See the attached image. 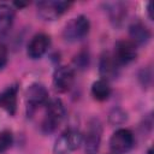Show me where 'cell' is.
Returning <instances> with one entry per match:
<instances>
[{"mask_svg": "<svg viewBox=\"0 0 154 154\" xmlns=\"http://www.w3.org/2000/svg\"><path fill=\"white\" fill-rule=\"evenodd\" d=\"M89 30H90L89 19L85 16L79 14V16L72 18L65 25L64 31H63V36L69 42H77V41L83 40L88 35Z\"/></svg>", "mask_w": 154, "mask_h": 154, "instance_id": "cell-1", "label": "cell"}, {"mask_svg": "<svg viewBox=\"0 0 154 154\" xmlns=\"http://www.w3.org/2000/svg\"><path fill=\"white\" fill-rule=\"evenodd\" d=\"M65 117V107L60 99H53L47 103L46 117L42 122V130L47 134L53 132Z\"/></svg>", "mask_w": 154, "mask_h": 154, "instance_id": "cell-2", "label": "cell"}, {"mask_svg": "<svg viewBox=\"0 0 154 154\" xmlns=\"http://www.w3.org/2000/svg\"><path fill=\"white\" fill-rule=\"evenodd\" d=\"M71 6V1H40L37 2V12L42 19L54 20L64 14Z\"/></svg>", "mask_w": 154, "mask_h": 154, "instance_id": "cell-3", "label": "cell"}, {"mask_svg": "<svg viewBox=\"0 0 154 154\" xmlns=\"http://www.w3.org/2000/svg\"><path fill=\"white\" fill-rule=\"evenodd\" d=\"M83 141L82 134L76 129H69L65 131L54 144V154H66L69 152L76 150L79 148Z\"/></svg>", "mask_w": 154, "mask_h": 154, "instance_id": "cell-4", "label": "cell"}, {"mask_svg": "<svg viewBox=\"0 0 154 154\" xmlns=\"http://www.w3.org/2000/svg\"><path fill=\"white\" fill-rule=\"evenodd\" d=\"M134 135L128 129H118L109 138V148L114 154H125L134 147Z\"/></svg>", "mask_w": 154, "mask_h": 154, "instance_id": "cell-5", "label": "cell"}, {"mask_svg": "<svg viewBox=\"0 0 154 154\" xmlns=\"http://www.w3.org/2000/svg\"><path fill=\"white\" fill-rule=\"evenodd\" d=\"M101 134L102 128L97 119H91L89 122L85 136L83 138L84 141V149L87 154H96L100 148L101 143Z\"/></svg>", "mask_w": 154, "mask_h": 154, "instance_id": "cell-6", "label": "cell"}, {"mask_svg": "<svg viewBox=\"0 0 154 154\" xmlns=\"http://www.w3.org/2000/svg\"><path fill=\"white\" fill-rule=\"evenodd\" d=\"M75 81V71L70 66H59L53 73V87L59 93L70 90Z\"/></svg>", "mask_w": 154, "mask_h": 154, "instance_id": "cell-7", "label": "cell"}, {"mask_svg": "<svg viewBox=\"0 0 154 154\" xmlns=\"http://www.w3.org/2000/svg\"><path fill=\"white\" fill-rule=\"evenodd\" d=\"M114 59L119 65L129 64L137 57L136 45L130 40H120L114 46Z\"/></svg>", "mask_w": 154, "mask_h": 154, "instance_id": "cell-8", "label": "cell"}, {"mask_svg": "<svg viewBox=\"0 0 154 154\" xmlns=\"http://www.w3.org/2000/svg\"><path fill=\"white\" fill-rule=\"evenodd\" d=\"M25 99H26L28 107L31 108V109H35V108L47 103L48 91L42 84L32 83L25 90Z\"/></svg>", "mask_w": 154, "mask_h": 154, "instance_id": "cell-9", "label": "cell"}, {"mask_svg": "<svg viewBox=\"0 0 154 154\" xmlns=\"http://www.w3.org/2000/svg\"><path fill=\"white\" fill-rule=\"evenodd\" d=\"M49 45H51V38L48 35L43 32L36 34L28 43L26 54L30 59H40L47 52Z\"/></svg>", "mask_w": 154, "mask_h": 154, "instance_id": "cell-10", "label": "cell"}, {"mask_svg": "<svg viewBox=\"0 0 154 154\" xmlns=\"http://www.w3.org/2000/svg\"><path fill=\"white\" fill-rule=\"evenodd\" d=\"M119 66L120 65L114 59L113 54L108 52L103 53L99 61V72H100V76L102 77L101 79H105L108 82L109 79L116 78L119 71Z\"/></svg>", "mask_w": 154, "mask_h": 154, "instance_id": "cell-11", "label": "cell"}, {"mask_svg": "<svg viewBox=\"0 0 154 154\" xmlns=\"http://www.w3.org/2000/svg\"><path fill=\"white\" fill-rule=\"evenodd\" d=\"M17 93L18 88L16 84L7 87L0 93V107L10 116H14L17 111Z\"/></svg>", "mask_w": 154, "mask_h": 154, "instance_id": "cell-12", "label": "cell"}, {"mask_svg": "<svg viewBox=\"0 0 154 154\" xmlns=\"http://www.w3.org/2000/svg\"><path fill=\"white\" fill-rule=\"evenodd\" d=\"M129 35L131 37L130 41H132L135 45H144L150 38V31L142 22L132 23L129 28Z\"/></svg>", "mask_w": 154, "mask_h": 154, "instance_id": "cell-13", "label": "cell"}, {"mask_svg": "<svg viewBox=\"0 0 154 154\" xmlns=\"http://www.w3.org/2000/svg\"><path fill=\"white\" fill-rule=\"evenodd\" d=\"M91 95L97 101H105L111 95V87L107 81L97 79L91 85Z\"/></svg>", "mask_w": 154, "mask_h": 154, "instance_id": "cell-14", "label": "cell"}, {"mask_svg": "<svg viewBox=\"0 0 154 154\" xmlns=\"http://www.w3.org/2000/svg\"><path fill=\"white\" fill-rule=\"evenodd\" d=\"M14 10L7 4H0V32L6 31L13 23Z\"/></svg>", "mask_w": 154, "mask_h": 154, "instance_id": "cell-15", "label": "cell"}, {"mask_svg": "<svg viewBox=\"0 0 154 154\" xmlns=\"http://www.w3.org/2000/svg\"><path fill=\"white\" fill-rule=\"evenodd\" d=\"M126 119H128V114L122 108H114V109H112L111 113H109V116H108V120L113 125L123 124Z\"/></svg>", "mask_w": 154, "mask_h": 154, "instance_id": "cell-16", "label": "cell"}, {"mask_svg": "<svg viewBox=\"0 0 154 154\" xmlns=\"http://www.w3.org/2000/svg\"><path fill=\"white\" fill-rule=\"evenodd\" d=\"M13 143V135L8 130H4L0 132V153L7 150Z\"/></svg>", "mask_w": 154, "mask_h": 154, "instance_id": "cell-17", "label": "cell"}, {"mask_svg": "<svg viewBox=\"0 0 154 154\" xmlns=\"http://www.w3.org/2000/svg\"><path fill=\"white\" fill-rule=\"evenodd\" d=\"M73 64H75V66H76L77 69H79V70L87 69L88 65H89V54H88V52H85V51L79 52V53L73 58Z\"/></svg>", "mask_w": 154, "mask_h": 154, "instance_id": "cell-18", "label": "cell"}, {"mask_svg": "<svg viewBox=\"0 0 154 154\" xmlns=\"http://www.w3.org/2000/svg\"><path fill=\"white\" fill-rule=\"evenodd\" d=\"M109 12H111V18H112L113 20L120 22V20L123 19V17L125 16L126 10H125V7H124L123 4L117 2V4H113V8H111Z\"/></svg>", "mask_w": 154, "mask_h": 154, "instance_id": "cell-19", "label": "cell"}, {"mask_svg": "<svg viewBox=\"0 0 154 154\" xmlns=\"http://www.w3.org/2000/svg\"><path fill=\"white\" fill-rule=\"evenodd\" d=\"M7 64V49L4 46H0V70Z\"/></svg>", "mask_w": 154, "mask_h": 154, "instance_id": "cell-20", "label": "cell"}, {"mask_svg": "<svg viewBox=\"0 0 154 154\" xmlns=\"http://www.w3.org/2000/svg\"><path fill=\"white\" fill-rule=\"evenodd\" d=\"M147 12H148V16H149V19L153 20V2L149 1L147 4Z\"/></svg>", "mask_w": 154, "mask_h": 154, "instance_id": "cell-21", "label": "cell"}, {"mask_svg": "<svg viewBox=\"0 0 154 154\" xmlns=\"http://www.w3.org/2000/svg\"><path fill=\"white\" fill-rule=\"evenodd\" d=\"M147 154H153V149H152V148H149V149H148V152H147Z\"/></svg>", "mask_w": 154, "mask_h": 154, "instance_id": "cell-22", "label": "cell"}, {"mask_svg": "<svg viewBox=\"0 0 154 154\" xmlns=\"http://www.w3.org/2000/svg\"><path fill=\"white\" fill-rule=\"evenodd\" d=\"M113 154H114V153H113Z\"/></svg>", "mask_w": 154, "mask_h": 154, "instance_id": "cell-23", "label": "cell"}]
</instances>
